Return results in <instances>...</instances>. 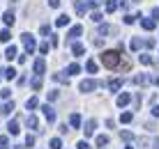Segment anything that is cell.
<instances>
[{
    "instance_id": "60d3db41",
    "label": "cell",
    "mask_w": 159,
    "mask_h": 149,
    "mask_svg": "<svg viewBox=\"0 0 159 149\" xmlns=\"http://www.w3.org/2000/svg\"><path fill=\"white\" fill-rule=\"evenodd\" d=\"M120 138H122V140H131V138H134V135H131L129 131H122V133H120Z\"/></svg>"
},
{
    "instance_id": "30bf717a",
    "label": "cell",
    "mask_w": 159,
    "mask_h": 149,
    "mask_svg": "<svg viewBox=\"0 0 159 149\" xmlns=\"http://www.w3.org/2000/svg\"><path fill=\"white\" fill-rule=\"evenodd\" d=\"M118 0H106V5H104V9H106V12L108 14H113V12H116V9H118Z\"/></svg>"
},
{
    "instance_id": "4dcf8cb0",
    "label": "cell",
    "mask_w": 159,
    "mask_h": 149,
    "mask_svg": "<svg viewBox=\"0 0 159 149\" xmlns=\"http://www.w3.org/2000/svg\"><path fill=\"white\" fill-rule=\"evenodd\" d=\"M51 149H62V140H60V138H53L51 140Z\"/></svg>"
},
{
    "instance_id": "3957f363",
    "label": "cell",
    "mask_w": 159,
    "mask_h": 149,
    "mask_svg": "<svg viewBox=\"0 0 159 149\" xmlns=\"http://www.w3.org/2000/svg\"><path fill=\"white\" fill-rule=\"evenodd\" d=\"M81 35H83V25H74V28H69V32H67V39H69V41H76Z\"/></svg>"
},
{
    "instance_id": "f907efd6",
    "label": "cell",
    "mask_w": 159,
    "mask_h": 149,
    "mask_svg": "<svg viewBox=\"0 0 159 149\" xmlns=\"http://www.w3.org/2000/svg\"><path fill=\"white\" fill-rule=\"evenodd\" d=\"M155 149H159V138H155Z\"/></svg>"
},
{
    "instance_id": "7402d4cb",
    "label": "cell",
    "mask_w": 159,
    "mask_h": 149,
    "mask_svg": "<svg viewBox=\"0 0 159 149\" xmlns=\"http://www.w3.org/2000/svg\"><path fill=\"white\" fill-rule=\"evenodd\" d=\"M30 87L32 90H42V76H35V78L30 80Z\"/></svg>"
},
{
    "instance_id": "d4e9b609",
    "label": "cell",
    "mask_w": 159,
    "mask_h": 149,
    "mask_svg": "<svg viewBox=\"0 0 159 149\" xmlns=\"http://www.w3.org/2000/svg\"><path fill=\"white\" fill-rule=\"evenodd\" d=\"M131 119H134V115H131V113H122V115H120V122H122V124H129Z\"/></svg>"
},
{
    "instance_id": "ba28073f",
    "label": "cell",
    "mask_w": 159,
    "mask_h": 149,
    "mask_svg": "<svg viewBox=\"0 0 159 149\" xmlns=\"http://www.w3.org/2000/svg\"><path fill=\"white\" fill-rule=\"evenodd\" d=\"M95 129H97V122H95V119H90V122H88V124L83 126V133H85V138H90L92 133H95Z\"/></svg>"
},
{
    "instance_id": "d6a6232c",
    "label": "cell",
    "mask_w": 159,
    "mask_h": 149,
    "mask_svg": "<svg viewBox=\"0 0 159 149\" xmlns=\"http://www.w3.org/2000/svg\"><path fill=\"white\" fill-rule=\"evenodd\" d=\"M53 80H58V83H69L67 76H62V74H53Z\"/></svg>"
},
{
    "instance_id": "7bdbcfd3",
    "label": "cell",
    "mask_w": 159,
    "mask_h": 149,
    "mask_svg": "<svg viewBox=\"0 0 159 149\" xmlns=\"http://www.w3.org/2000/svg\"><path fill=\"white\" fill-rule=\"evenodd\" d=\"M76 147H79V149H92V147H90V145H88V142H85V140H81V142H79V145H76Z\"/></svg>"
},
{
    "instance_id": "74e56055",
    "label": "cell",
    "mask_w": 159,
    "mask_h": 149,
    "mask_svg": "<svg viewBox=\"0 0 159 149\" xmlns=\"http://www.w3.org/2000/svg\"><path fill=\"white\" fill-rule=\"evenodd\" d=\"M0 94H2V99H9V96H12V90H7V87H5V90H0Z\"/></svg>"
},
{
    "instance_id": "9c48e42d",
    "label": "cell",
    "mask_w": 159,
    "mask_h": 149,
    "mask_svg": "<svg viewBox=\"0 0 159 149\" xmlns=\"http://www.w3.org/2000/svg\"><path fill=\"white\" fill-rule=\"evenodd\" d=\"M129 101H131V96L127 94V92H122V94H118V99H116V103H118L120 108H125V106H127Z\"/></svg>"
},
{
    "instance_id": "ee69618b",
    "label": "cell",
    "mask_w": 159,
    "mask_h": 149,
    "mask_svg": "<svg viewBox=\"0 0 159 149\" xmlns=\"http://www.w3.org/2000/svg\"><path fill=\"white\" fill-rule=\"evenodd\" d=\"M134 19H136V16H131V14H127V16H125V23H127V25H131V23H134Z\"/></svg>"
},
{
    "instance_id": "44dd1931",
    "label": "cell",
    "mask_w": 159,
    "mask_h": 149,
    "mask_svg": "<svg viewBox=\"0 0 159 149\" xmlns=\"http://www.w3.org/2000/svg\"><path fill=\"white\" fill-rule=\"evenodd\" d=\"M85 69H88V74H97V62H95V60H88Z\"/></svg>"
},
{
    "instance_id": "7dc6e473",
    "label": "cell",
    "mask_w": 159,
    "mask_h": 149,
    "mask_svg": "<svg viewBox=\"0 0 159 149\" xmlns=\"http://www.w3.org/2000/svg\"><path fill=\"white\" fill-rule=\"evenodd\" d=\"M51 46H58V35H51Z\"/></svg>"
},
{
    "instance_id": "f35d334b",
    "label": "cell",
    "mask_w": 159,
    "mask_h": 149,
    "mask_svg": "<svg viewBox=\"0 0 159 149\" xmlns=\"http://www.w3.org/2000/svg\"><path fill=\"white\" fill-rule=\"evenodd\" d=\"M90 19L95 21V23H99V21H102V14H99V12H92V16H90Z\"/></svg>"
},
{
    "instance_id": "8992f818",
    "label": "cell",
    "mask_w": 159,
    "mask_h": 149,
    "mask_svg": "<svg viewBox=\"0 0 159 149\" xmlns=\"http://www.w3.org/2000/svg\"><path fill=\"white\" fill-rule=\"evenodd\" d=\"M32 69H35V74H37V76H44V71H46V62H44V60H35Z\"/></svg>"
},
{
    "instance_id": "8d00e7d4",
    "label": "cell",
    "mask_w": 159,
    "mask_h": 149,
    "mask_svg": "<svg viewBox=\"0 0 159 149\" xmlns=\"http://www.w3.org/2000/svg\"><path fill=\"white\" fill-rule=\"evenodd\" d=\"M48 7H51V9H58V7H60V0H48Z\"/></svg>"
},
{
    "instance_id": "d6986e66",
    "label": "cell",
    "mask_w": 159,
    "mask_h": 149,
    "mask_svg": "<svg viewBox=\"0 0 159 149\" xmlns=\"http://www.w3.org/2000/svg\"><path fill=\"white\" fill-rule=\"evenodd\" d=\"M74 7H76V14H79V16H85V2H81V0H76V5H74Z\"/></svg>"
},
{
    "instance_id": "e0dca14e",
    "label": "cell",
    "mask_w": 159,
    "mask_h": 149,
    "mask_svg": "<svg viewBox=\"0 0 159 149\" xmlns=\"http://www.w3.org/2000/svg\"><path fill=\"white\" fill-rule=\"evenodd\" d=\"M67 23H69V16H67V14H60L58 19H56V25H58V28H65Z\"/></svg>"
},
{
    "instance_id": "83f0119b",
    "label": "cell",
    "mask_w": 159,
    "mask_h": 149,
    "mask_svg": "<svg viewBox=\"0 0 159 149\" xmlns=\"http://www.w3.org/2000/svg\"><path fill=\"white\" fill-rule=\"evenodd\" d=\"M67 71H69V74H72V76H76V74H79V71H81V67H79V64H76V62H72V64H69V67H67Z\"/></svg>"
},
{
    "instance_id": "8fae6325",
    "label": "cell",
    "mask_w": 159,
    "mask_h": 149,
    "mask_svg": "<svg viewBox=\"0 0 159 149\" xmlns=\"http://www.w3.org/2000/svg\"><path fill=\"white\" fill-rule=\"evenodd\" d=\"M16 74H19V71H16L14 67H7V69H2V76L7 80H12V78H16Z\"/></svg>"
},
{
    "instance_id": "b9f144b4",
    "label": "cell",
    "mask_w": 159,
    "mask_h": 149,
    "mask_svg": "<svg viewBox=\"0 0 159 149\" xmlns=\"http://www.w3.org/2000/svg\"><path fill=\"white\" fill-rule=\"evenodd\" d=\"M97 5H99V0H88V2H85V7H92V9H95Z\"/></svg>"
},
{
    "instance_id": "6da1fadb",
    "label": "cell",
    "mask_w": 159,
    "mask_h": 149,
    "mask_svg": "<svg viewBox=\"0 0 159 149\" xmlns=\"http://www.w3.org/2000/svg\"><path fill=\"white\" fill-rule=\"evenodd\" d=\"M120 57H122V55H120L118 51H106V53L99 55L102 64H104V67H108V69H116L118 64H120Z\"/></svg>"
},
{
    "instance_id": "4fadbf2b",
    "label": "cell",
    "mask_w": 159,
    "mask_h": 149,
    "mask_svg": "<svg viewBox=\"0 0 159 149\" xmlns=\"http://www.w3.org/2000/svg\"><path fill=\"white\" fill-rule=\"evenodd\" d=\"M2 21H5V25H14V21H16L14 12H5L2 14Z\"/></svg>"
},
{
    "instance_id": "7a4b0ae2",
    "label": "cell",
    "mask_w": 159,
    "mask_h": 149,
    "mask_svg": "<svg viewBox=\"0 0 159 149\" xmlns=\"http://www.w3.org/2000/svg\"><path fill=\"white\" fill-rule=\"evenodd\" d=\"M21 41H23V46H25V51H28V55H32V53H35L37 41H35V37H32V35L23 32V35H21Z\"/></svg>"
},
{
    "instance_id": "603a6c76",
    "label": "cell",
    "mask_w": 159,
    "mask_h": 149,
    "mask_svg": "<svg viewBox=\"0 0 159 149\" xmlns=\"http://www.w3.org/2000/svg\"><path fill=\"white\" fill-rule=\"evenodd\" d=\"M9 39H12V32H9V30H7V28H5V30H2V32H0V41H2V44H7Z\"/></svg>"
},
{
    "instance_id": "5bb4252c",
    "label": "cell",
    "mask_w": 159,
    "mask_h": 149,
    "mask_svg": "<svg viewBox=\"0 0 159 149\" xmlns=\"http://www.w3.org/2000/svg\"><path fill=\"white\" fill-rule=\"evenodd\" d=\"M72 53L76 55V57H79V55H83V53H85V46H83V44H79V41H76L74 46H72Z\"/></svg>"
},
{
    "instance_id": "f6af8a7d",
    "label": "cell",
    "mask_w": 159,
    "mask_h": 149,
    "mask_svg": "<svg viewBox=\"0 0 159 149\" xmlns=\"http://www.w3.org/2000/svg\"><path fill=\"white\" fill-rule=\"evenodd\" d=\"M152 19H155V21H159V7H155V9H152Z\"/></svg>"
},
{
    "instance_id": "ab89813d",
    "label": "cell",
    "mask_w": 159,
    "mask_h": 149,
    "mask_svg": "<svg viewBox=\"0 0 159 149\" xmlns=\"http://www.w3.org/2000/svg\"><path fill=\"white\" fill-rule=\"evenodd\" d=\"M108 32H111V28H108V25H99V35H108Z\"/></svg>"
},
{
    "instance_id": "836d02e7",
    "label": "cell",
    "mask_w": 159,
    "mask_h": 149,
    "mask_svg": "<svg viewBox=\"0 0 159 149\" xmlns=\"http://www.w3.org/2000/svg\"><path fill=\"white\" fill-rule=\"evenodd\" d=\"M139 60H141L143 64H152V57H150V55H139Z\"/></svg>"
},
{
    "instance_id": "f546056e",
    "label": "cell",
    "mask_w": 159,
    "mask_h": 149,
    "mask_svg": "<svg viewBox=\"0 0 159 149\" xmlns=\"http://www.w3.org/2000/svg\"><path fill=\"white\" fill-rule=\"evenodd\" d=\"M48 48H51V44H48V41H42V44H39V53H42V55H46Z\"/></svg>"
},
{
    "instance_id": "9f6ffc18",
    "label": "cell",
    "mask_w": 159,
    "mask_h": 149,
    "mask_svg": "<svg viewBox=\"0 0 159 149\" xmlns=\"http://www.w3.org/2000/svg\"><path fill=\"white\" fill-rule=\"evenodd\" d=\"M12 2H16V0H12Z\"/></svg>"
},
{
    "instance_id": "5b68a950",
    "label": "cell",
    "mask_w": 159,
    "mask_h": 149,
    "mask_svg": "<svg viewBox=\"0 0 159 149\" xmlns=\"http://www.w3.org/2000/svg\"><path fill=\"white\" fill-rule=\"evenodd\" d=\"M42 110H44V117H46V122H48V124L56 122V110L48 106V103H46V106H42Z\"/></svg>"
},
{
    "instance_id": "277c9868",
    "label": "cell",
    "mask_w": 159,
    "mask_h": 149,
    "mask_svg": "<svg viewBox=\"0 0 159 149\" xmlns=\"http://www.w3.org/2000/svg\"><path fill=\"white\" fill-rule=\"evenodd\" d=\"M97 87H102L99 80H83L81 83V92H92V90H97Z\"/></svg>"
},
{
    "instance_id": "9a60e30c",
    "label": "cell",
    "mask_w": 159,
    "mask_h": 149,
    "mask_svg": "<svg viewBox=\"0 0 159 149\" xmlns=\"http://www.w3.org/2000/svg\"><path fill=\"white\" fill-rule=\"evenodd\" d=\"M7 131H9L12 135H16V133H19V122H16V119H9V124H7Z\"/></svg>"
},
{
    "instance_id": "f5cc1de1",
    "label": "cell",
    "mask_w": 159,
    "mask_h": 149,
    "mask_svg": "<svg viewBox=\"0 0 159 149\" xmlns=\"http://www.w3.org/2000/svg\"><path fill=\"white\" fill-rule=\"evenodd\" d=\"M0 149H7V147H5V145H0Z\"/></svg>"
},
{
    "instance_id": "ac0fdd59",
    "label": "cell",
    "mask_w": 159,
    "mask_h": 149,
    "mask_svg": "<svg viewBox=\"0 0 159 149\" xmlns=\"http://www.w3.org/2000/svg\"><path fill=\"white\" fill-rule=\"evenodd\" d=\"M16 55H19V51H16V46H7V51H5V57H7V60H14Z\"/></svg>"
},
{
    "instance_id": "7c38bea8",
    "label": "cell",
    "mask_w": 159,
    "mask_h": 149,
    "mask_svg": "<svg viewBox=\"0 0 159 149\" xmlns=\"http://www.w3.org/2000/svg\"><path fill=\"white\" fill-rule=\"evenodd\" d=\"M69 126H72V129H79L81 126V115L79 113H74L72 117H69Z\"/></svg>"
},
{
    "instance_id": "681fc988",
    "label": "cell",
    "mask_w": 159,
    "mask_h": 149,
    "mask_svg": "<svg viewBox=\"0 0 159 149\" xmlns=\"http://www.w3.org/2000/svg\"><path fill=\"white\" fill-rule=\"evenodd\" d=\"M150 80H152V83H155V85L159 87V76H155V78H150Z\"/></svg>"
},
{
    "instance_id": "816d5d0a",
    "label": "cell",
    "mask_w": 159,
    "mask_h": 149,
    "mask_svg": "<svg viewBox=\"0 0 159 149\" xmlns=\"http://www.w3.org/2000/svg\"><path fill=\"white\" fill-rule=\"evenodd\" d=\"M14 149H25V145H16Z\"/></svg>"
},
{
    "instance_id": "cb8c5ba5",
    "label": "cell",
    "mask_w": 159,
    "mask_h": 149,
    "mask_svg": "<svg viewBox=\"0 0 159 149\" xmlns=\"http://www.w3.org/2000/svg\"><path fill=\"white\" fill-rule=\"evenodd\" d=\"M97 147H108V135H97Z\"/></svg>"
},
{
    "instance_id": "bcb514c9",
    "label": "cell",
    "mask_w": 159,
    "mask_h": 149,
    "mask_svg": "<svg viewBox=\"0 0 159 149\" xmlns=\"http://www.w3.org/2000/svg\"><path fill=\"white\" fill-rule=\"evenodd\" d=\"M58 99V92H48V101H56Z\"/></svg>"
},
{
    "instance_id": "f1b7e54d",
    "label": "cell",
    "mask_w": 159,
    "mask_h": 149,
    "mask_svg": "<svg viewBox=\"0 0 159 149\" xmlns=\"http://www.w3.org/2000/svg\"><path fill=\"white\" fill-rule=\"evenodd\" d=\"M12 110H14V101H12V103H5L0 113H2V115H9V113H12Z\"/></svg>"
},
{
    "instance_id": "11a10c76",
    "label": "cell",
    "mask_w": 159,
    "mask_h": 149,
    "mask_svg": "<svg viewBox=\"0 0 159 149\" xmlns=\"http://www.w3.org/2000/svg\"><path fill=\"white\" fill-rule=\"evenodd\" d=\"M125 149H134V147H125Z\"/></svg>"
},
{
    "instance_id": "1f68e13d",
    "label": "cell",
    "mask_w": 159,
    "mask_h": 149,
    "mask_svg": "<svg viewBox=\"0 0 159 149\" xmlns=\"http://www.w3.org/2000/svg\"><path fill=\"white\" fill-rule=\"evenodd\" d=\"M139 48H141V39L134 37V39H131V51H139Z\"/></svg>"
},
{
    "instance_id": "2e32d148",
    "label": "cell",
    "mask_w": 159,
    "mask_h": 149,
    "mask_svg": "<svg viewBox=\"0 0 159 149\" xmlns=\"http://www.w3.org/2000/svg\"><path fill=\"white\" fill-rule=\"evenodd\" d=\"M25 124H28V129H37V126H39L35 115H28V117H25Z\"/></svg>"
},
{
    "instance_id": "4316f807",
    "label": "cell",
    "mask_w": 159,
    "mask_h": 149,
    "mask_svg": "<svg viewBox=\"0 0 159 149\" xmlns=\"http://www.w3.org/2000/svg\"><path fill=\"white\" fill-rule=\"evenodd\" d=\"M25 108H28V110H35V108H37V99H35V96H30L28 101H25Z\"/></svg>"
},
{
    "instance_id": "db71d44e",
    "label": "cell",
    "mask_w": 159,
    "mask_h": 149,
    "mask_svg": "<svg viewBox=\"0 0 159 149\" xmlns=\"http://www.w3.org/2000/svg\"><path fill=\"white\" fill-rule=\"evenodd\" d=\"M131 2H141V0H131Z\"/></svg>"
},
{
    "instance_id": "484cf974",
    "label": "cell",
    "mask_w": 159,
    "mask_h": 149,
    "mask_svg": "<svg viewBox=\"0 0 159 149\" xmlns=\"http://www.w3.org/2000/svg\"><path fill=\"white\" fill-rule=\"evenodd\" d=\"M148 80H150V78H148L145 74H141V76H136V78H134V83H136V85H145Z\"/></svg>"
},
{
    "instance_id": "d590c367",
    "label": "cell",
    "mask_w": 159,
    "mask_h": 149,
    "mask_svg": "<svg viewBox=\"0 0 159 149\" xmlns=\"http://www.w3.org/2000/svg\"><path fill=\"white\" fill-rule=\"evenodd\" d=\"M48 32H51V25H46V23H44V25L39 28V35H48Z\"/></svg>"
},
{
    "instance_id": "e575fe53",
    "label": "cell",
    "mask_w": 159,
    "mask_h": 149,
    "mask_svg": "<svg viewBox=\"0 0 159 149\" xmlns=\"http://www.w3.org/2000/svg\"><path fill=\"white\" fill-rule=\"evenodd\" d=\"M32 145H35V135H25V147H32Z\"/></svg>"
},
{
    "instance_id": "ffe728a7",
    "label": "cell",
    "mask_w": 159,
    "mask_h": 149,
    "mask_svg": "<svg viewBox=\"0 0 159 149\" xmlns=\"http://www.w3.org/2000/svg\"><path fill=\"white\" fill-rule=\"evenodd\" d=\"M120 87H122V80H120V78H113L111 83H108V90H113V92H118Z\"/></svg>"
},
{
    "instance_id": "c3c4849f",
    "label": "cell",
    "mask_w": 159,
    "mask_h": 149,
    "mask_svg": "<svg viewBox=\"0 0 159 149\" xmlns=\"http://www.w3.org/2000/svg\"><path fill=\"white\" fill-rule=\"evenodd\" d=\"M152 115H155V117H159V106H155V108H152Z\"/></svg>"
},
{
    "instance_id": "52a82bcc",
    "label": "cell",
    "mask_w": 159,
    "mask_h": 149,
    "mask_svg": "<svg viewBox=\"0 0 159 149\" xmlns=\"http://www.w3.org/2000/svg\"><path fill=\"white\" fill-rule=\"evenodd\" d=\"M155 25H157L155 19H143V16H141V28H143V30H155Z\"/></svg>"
}]
</instances>
